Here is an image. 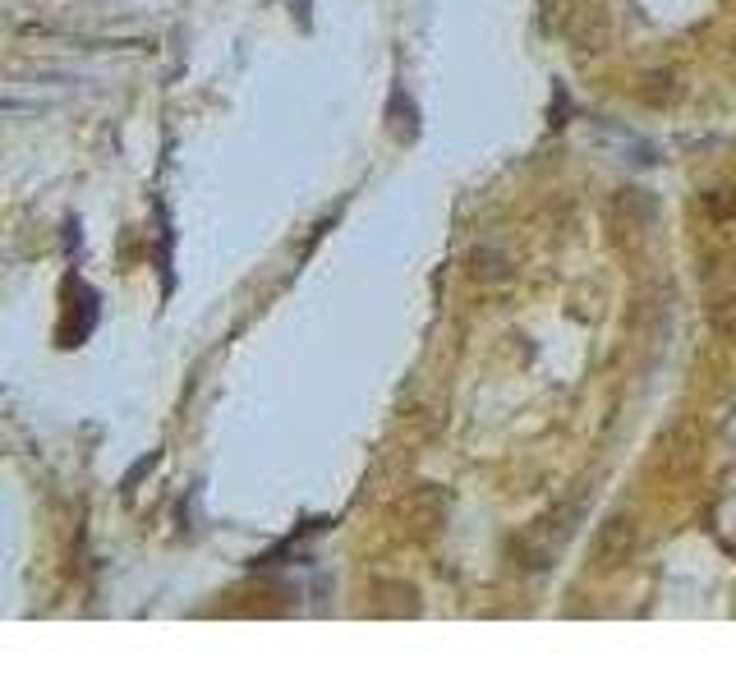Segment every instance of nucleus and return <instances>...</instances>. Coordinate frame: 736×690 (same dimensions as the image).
I'll return each mask as SVG.
<instances>
[{"mask_svg": "<svg viewBox=\"0 0 736 690\" xmlns=\"http://www.w3.org/2000/svg\"><path fill=\"white\" fill-rule=\"evenodd\" d=\"M419 589L406 581H373L369 585V612L373 617H419Z\"/></svg>", "mask_w": 736, "mask_h": 690, "instance_id": "obj_4", "label": "nucleus"}, {"mask_svg": "<svg viewBox=\"0 0 736 690\" xmlns=\"http://www.w3.org/2000/svg\"><path fill=\"white\" fill-rule=\"evenodd\" d=\"M640 102L644 106H673L681 97V83H677V70H650V74H640Z\"/></svg>", "mask_w": 736, "mask_h": 690, "instance_id": "obj_6", "label": "nucleus"}, {"mask_svg": "<svg viewBox=\"0 0 736 690\" xmlns=\"http://www.w3.org/2000/svg\"><path fill=\"white\" fill-rule=\"evenodd\" d=\"M640 548V521L631 516V511H617V516H608L604 525H598L594 543H589V566L598 575H612L621 571Z\"/></svg>", "mask_w": 736, "mask_h": 690, "instance_id": "obj_1", "label": "nucleus"}, {"mask_svg": "<svg viewBox=\"0 0 736 690\" xmlns=\"http://www.w3.org/2000/svg\"><path fill=\"white\" fill-rule=\"evenodd\" d=\"M406 521L414 529V539H429V534H437L442 521H447V493L433 488V483H423L419 493L406 502Z\"/></svg>", "mask_w": 736, "mask_h": 690, "instance_id": "obj_5", "label": "nucleus"}, {"mask_svg": "<svg viewBox=\"0 0 736 690\" xmlns=\"http://www.w3.org/2000/svg\"><path fill=\"white\" fill-rule=\"evenodd\" d=\"M465 272H470L475 285H502V281L516 277V258H511L506 244L483 239L470 249V258H465Z\"/></svg>", "mask_w": 736, "mask_h": 690, "instance_id": "obj_3", "label": "nucleus"}, {"mask_svg": "<svg viewBox=\"0 0 736 690\" xmlns=\"http://www.w3.org/2000/svg\"><path fill=\"white\" fill-rule=\"evenodd\" d=\"M604 221H608L612 244H640L644 231H650V221H654V198L644 189H617Z\"/></svg>", "mask_w": 736, "mask_h": 690, "instance_id": "obj_2", "label": "nucleus"}, {"mask_svg": "<svg viewBox=\"0 0 736 690\" xmlns=\"http://www.w3.org/2000/svg\"><path fill=\"white\" fill-rule=\"evenodd\" d=\"M700 208L709 221H736V185H719L700 194Z\"/></svg>", "mask_w": 736, "mask_h": 690, "instance_id": "obj_7", "label": "nucleus"}, {"mask_svg": "<svg viewBox=\"0 0 736 690\" xmlns=\"http://www.w3.org/2000/svg\"><path fill=\"white\" fill-rule=\"evenodd\" d=\"M709 323H713V331H719L723 341H732V346H736V295H723L719 304H713Z\"/></svg>", "mask_w": 736, "mask_h": 690, "instance_id": "obj_8", "label": "nucleus"}]
</instances>
